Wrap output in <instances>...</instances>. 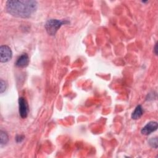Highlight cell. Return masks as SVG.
<instances>
[{"label": "cell", "mask_w": 158, "mask_h": 158, "mask_svg": "<svg viewBox=\"0 0 158 158\" xmlns=\"http://www.w3.org/2000/svg\"><path fill=\"white\" fill-rule=\"evenodd\" d=\"M0 144L1 146H3L4 145H6L8 141H9V136L7 134V133L4 131L1 130L0 131Z\"/></svg>", "instance_id": "obj_8"}, {"label": "cell", "mask_w": 158, "mask_h": 158, "mask_svg": "<svg viewBox=\"0 0 158 158\" xmlns=\"http://www.w3.org/2000/svg\"><path fill=\"white\" fill-rule=\"evenodd\" d=\"M157 129V122L156 121H151L148 122L141 130V133L143 135H149Z\"/></svg>", "instance_id": "obj_5"}, {"label": "cell", "mask_w": 158, "mask_h": 158, "mask_svg": "<svg viewBox=\"0 0 158 158\" xmlns=\"http://www.w3.org/2000/svg\"><path fill=\"white\" fill-rule=\"evenodd\" d=\"M157 43H156L155 44V46H154V53L156 54V55H157Z\"/></svg>", "instance_id": "obj_12"}, {"label": "cell", "mask_w": 158, "mask_h": 158, "mask_svg": "<svg viewBox=\"0 0 158 158\" xmlns=\"http://www.w3.org/2000/svg\"><path fill=\"white\" fill-rule=\"evenodd\" d=\"M28 103L23 97H20L19 99V112L21 118H25L28 114Z\"/></svg>", "instance_id": "obj_4"}, {"label": "cell", "mask_w": 158, "mask_h": 158, "mask_svg": "<svg viewBox=\"0 0 158 158\" xmlns=\"http://www.w3.org/2000/svg\"><path fill=\"white\" fill-rule=\"evenodd\" d=\"M12 57L11 49L7 45H2L0 47V60L1 63L9 62Z\"/></svg>", "instance_id": "obj_3"}, {"label": "cell", "mask_w": 158, "mask_h": 158, "mask_svg": "<svg viewBox=\"0 0 158 158\" xmlns=\"http://www.w3.org/2000/svg\"><path fill=\"white\" fill-rule=\"evenodd\" d=\"M38 7L36 1L9 0L6 2V9L11 15L18 18H29Z\"/></svg>", "instance_id": "obj_1"}, {"label": "cell", "mask_w": 158, "mask_h": 158, "mask_svg": "<svg viewBox=\"0 0 158 158\" xmlns=\"http://www.w3.org/2000/svg\"><path fill=\"white\" fill-rule=\"evenodd\" d=\"M144 110L141 105H138L135 109L134 111L131 114V118L133 120H137L143 114Z\"/></svg>", "instance_id": "obj_7"}, {"label": "cell", "mask_w": 158, "mask_h": 158, "mask_svg": "<svg viewBox=\"0 0 158 158\" xmlns=\"http://www.w3.org/2000/svg\"><path fill=\"white\" fill-rule=\"evenodd\" d=\"M29 62L30 59L28 54L27 53H23L17 59L15 62V65L19 68H25L28 66Z\"/></svg>", "instance_id": "obj_6"}, {"label": "cell", "mask_w": 158, "mask_h": 158, "mask_svg": "<svg viewBox=\"0 0 158 158\" xmlns=\"http://www.w3.org/2000/svg\"><path fill=\"white\" fill-rule=\"evenodd\" d=\"M69 23V22L66 20H58L51 19L48 20L46 22L44 27L48 35L51 36H54L63 25H65Z\"/></svg>", "instance_id": "obj_2"}, {"label": "cell", "mask_w": 158, "mask_h": 158, "mask_svg": "<svg viewBox=\"0 0 158 158\" xmlns=\"http://www.w3.org/2000/svg\"><path fill=\"white\" fill-rule=\"evenodd\" d=\"M149 144L153 148H157V138H152L149 140Z\"/></svg>", "instance_id": "obj_9"}, {"label": "cell", "mask_w": 158, "mask_h": 158, "mask_svg": "<svg viewBox=\"0 0 158 158\" xmlns=\"http://www.w3.org/2000/svg\"><path fill=\"white\" fill-rule=\"evenodd\" d=\"M7 88V84L5 81H4L2 79H1L0 80V93H4Z\"/></svg>", "instance_id": "obj_10"}, {"label": "cell", "mask_w": 158, "mask_h": 158, "mask_svg": "<svg viewBox=\"0 0 158 158\" xmlns=\"http://www.w3.org/2000/svg\"><path fill=\"white\" fill-rule=\"evenodd\" d=\"M24 136L23 135H17L15 137V140L17 143H21L24 139Z\"/></svg>", "instance_id": "obj_11"}]
</instances>
